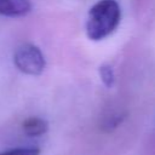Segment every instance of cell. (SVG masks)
Returning <instances> with one entry per match:
<instances>
[{"mask_svg": "<svg viewBox=\"0 0 155 155\" xmlns=\"http://www.w3.org/2000/svg\"><path fill=\"white\" fill-rule=\"evenodd\" d=\"M120 19L121 10L119 2L116 0H101L88 12L86 34L91 40H102L117 28Z\"/></svg>", "mask_w": 155, "mask_h": 155, "instance_id": "1", "label": "cell"}, {"mask_svg": "<svg viewBox=\"0 0 155 155\" xmlns=\"http://www.w3.org/2000/svg\"><path fill=\"white\" fill-rule=\"evenodd\" d=\"M16 67L28 74V75H39L45 68V58L40 48L33 44H24L19 46L13 57Z\"/></svg>", "mask_w": 155, "mask_h": 155, "instance_id": "2", "label": "cell"}, {"mask_svg": "<svg viewBox=\"0 0 155 155\" xmlns=\"http://www.w3.org/2000/svg\"><path fill=\"white\" fill-rule=\"evenodd\" d=\"M31 8L29 0H0V15L16 17L24 16Z\"/></svg>", "mask_w": 155, "mask_h": 155, "instance_id": "3", "label": "cell"}, {"mask_svg": "<svg viewBox=\"0 0 155 155\" xmlns=\"http://www.w3.org/2000/svg\"><path fill=\"white\" fill-rule=\"evenodd\" d=\"M22 128L24 131V133L29 137H39L42 136L44 133L47 132L48 130V124L46 120L41 119V117H28L23 121Z\"/></svg>", "mask_w": 155, "mask_h": 155, "instance_id": "4", "label": "cell"}, {"mask_svg": "<svg viewBox=\"0 0 155 155\" xmlns=\"http://www.w3.org/2000/svg\"><path fill=\"white\" fill-rule=\"evenodd\" d=\"M99 75H101V79L103 81V84L107 86V87H111L115 82V78H114V71H113V68L109 65V64H102L101 68H99Z\"/></svg>", "mask_w": 155, "mask_h": 155, "instance_id": "5", "label": "cell"}, {"mask_svg": "<svg viewBox=\"0 0 155 155\" xmlns=\"http://www.w3.org/2000/svg\"><path fill=\"white\" fill-rule=\"evenodd\" d=\"M0 155H40V149L34 148V147H31V148H17V149L0 153Z\"/></svg>", "mask_w": 155, "mask_h": 155, "instance_id": "6", "label": "cell"}, {"mask_svg": "<svg viewBox=\"0 0 155 155\" xmlns=\"http://www.w3.org/2000/svg\"><path fill=\"white\" fill-rule=\"evenodd\" d=\"M125 119V114H122V115H116V116H113L109 121H107V124H105V130H114L115 127H117L121 122H122V120Z\"/></svg>", "mask_w": 155, "mask_h": 155, "instance_id": "7", "label": "cell"}]
</instances>
